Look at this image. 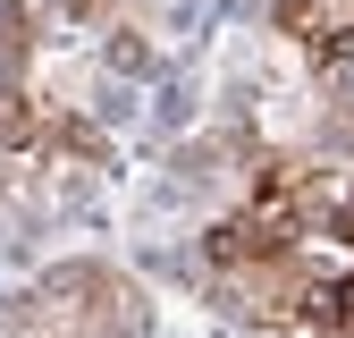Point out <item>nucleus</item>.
Here are the masks:
<instances>
[{"instance_id": "f257e3e1", "label": "nucleus", "mask_w": 354, "mask_h": 338, "mask_svg": "<svg viewBox=\"0 0 354 338\" xmlns=\"http://www.w3.org/2000/svg\"><path fill=\"white\" fill-rule=\"evenodd\" d=\"M295 237H304V211L295 203H245V211H228V220L203 237V254L219 271H261V263H287Z\"/></svg>"}, {"instance_id": "f03ea898", "label": "nucleus", "mask_w": 354, "mask_h": 338, "mask_svg": "<svg viewBox=\"0 0 354 338\" xmlns=\"http://www.w3.org/2000/svg\"><path fill=\"white\" fill-rule=\"evenodd\" d=\"M304 313H313L321 330H354V271H337V279H313V287H304Z\"/></svg>"}, {"instance_id": "7ed1b4c3", "label": "nucleus", "mask_w": 354, "mask_h": 338, "mask_svg": "<svg viewBox=\"0 0 354 338\" xmlns=\"http://www.w3.org/2000/svg\"><path fill=\"white\" fill-rule=\"evenodd\" d=\"M270 17H279V34H304V42H321V34L337 26V0H270Z\"/></svg>"}, {"instance_id": "20e7f679", "label": "nucleus", "mask_w": 354, "mask_h": 338, "mask_svg": "<svg viewBox=\"0 0 354 338\" xmlns=\"http://www.w3.org/2000/svg\"><path fill=\"white\" fill-rule=\"evenodd\" d=\"M329 237H346V245H354V203H337V220H329Z\"/></svg>"}, {"instance_id": "39448f33", "label": "nucleus", "mask_w": 354, "mask_h": 338, "mask_svg": "<svg viewBox=\"0 0 354 338\" xmlns=\"http://www.w3.org/2000/svg\"><path fill=\"white\" fill-rule=\"evenodd\" d=\"M321 338H354V330H321Z\"/></svg>"}]
</instances>
